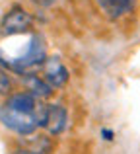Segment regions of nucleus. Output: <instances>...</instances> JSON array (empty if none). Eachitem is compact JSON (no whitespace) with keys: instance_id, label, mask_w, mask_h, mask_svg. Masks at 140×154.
<instances>
[{"instance_id":"1","label":"nucleus","mask_w":140,"mask_h":154,"mask_svg":"<svg viewBox=\"0 0 140 154\" xmlns=\"http://www.w3.org/2000/svg\"><path fill=\"white\" fill-rule=\"evenodd\" d=\"M45 105L37 102L33 94H16L0 107V121L10 131L19 135H31L41 127Z\"/></svg>"},{"instance_id":"5","label":"nucleus","mask_w":140,"mask_h":154,"mask_svg":"<svg viewBox=\"0 0 140 154\" xmlns=\"http://www.w3.org/2000/svg\"><path fill=\"white\" fill-rule=\"evenodd\" d=\"M99 6H101V10L105 12L107 16H111V18H119V16L127 14V12L133 10L134 2L136 0H97Z\"/></svg>"},{"instance_id":"2","label":"nucleus","mask_w":140,"mask_h":154,"mask_svg":"<svg viewBox=\"0 0 140 154\" xmlns=\"http://www.w3.org/2000/svg\"><path fill=\"white\" fill-rule=\"evenodd\" d=\"M31 23H33V20L27 12H23L22 8H14L4 16L0 31H2V35H18L29 29Z\"/></svg>"},{"instance_id":"6","label":"nucleus","mask_w":140,"mask_h":154,"mask_svg":"<svg viewBox=\"0 0 140 154\" xmlns=\"http://www.w3.org/2000/svg\"><path fill=\"white\" fill-rule=\"evenodd\" d=\"M25 84L27 88L31 90V94L35 96V98H47V96H51V86L47 84L45 78H39L37 74H27L25 76Z\"/></svg>"},{"instance_id":"4","label":"nucleus","mask_w":140,"mask_h":154,"mask_svg":"<svg viewBox=\"0 0 140 154\" xmlns=\"http://www.w3.org/2000/svg\"><path fill=\"white\" fill-rule=\"evenodd\" d=\"M43 64H45V74H43V78L47 80V84H49L51 88L62 86V84L68 80V70H66V66L62 64V60L58 59V57H51V59H47Z\"/></svg>"},{"instance_id":"8","label":"nucleus","mask_w":140,"mask_h":154,"mask_svg":"<svg viewBox=\"0 0 140 154\" xmlns=\"http://www.w3.org/2000/svg\"><path fill=\"white\" fill-rule=\"evenodd\" d=\"M14 154H37V152H33V150H18V152H14Z\"/></svg>"},{"instance_id":"9","label":"nucleus","mask_w":140,"mask_h":154,"mask_svg":"<svg viewBox=\"0 0 140 154\" xmlns=\"http://www.w3.org/2000/svg\"><path fill=\"white\" fill-rule=\"evenodd\" d=\"M103 137H105V139H113V133H109V131H103Z\"/></svg>"},{"instance_id":"7","label":"nucleus","mask_w":140,"mask_h":154,"mask_svg":"<svg viewBox=\"0 0 140 154\" xmlns=\"http://www.w3.org/2000/svg\"><path fill=\"white\" fill-rule=\"evenodd\" d=\"M10 90H12V80L6 74V70L0 68V94H8Z\"/></svg>"},{"instance_id":"3","label":"nucleus","mask_w":140,"mask_h":154,"mask_svg":"<svg viewBox=\"0 0 140 154\" xmlns=\"http://www.w3.org/2000/svg\"><path fill=\"white\" fill-rule=\"evenodd\" d=\"M66 109L58 103H51L45 105V111H43V119H41V127H45L51 135H58V133L64 131L66 127Z\"/></svg>"}]
</instances>
